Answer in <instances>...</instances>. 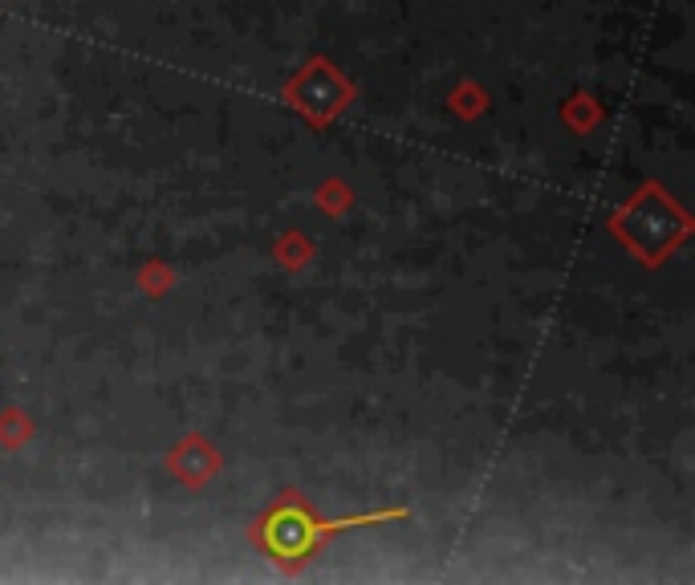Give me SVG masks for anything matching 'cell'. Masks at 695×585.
I'll return each mask as SVG.
<instances>
[{"label":"cell","mask_w":695,"mask_h":585,"mask_svg":"<svg viewBox=\"0 0 695 585\" xmlns=\"http://www.w3.org/2000/svg\"><path fill=\"white\" fill-rule=\"evenodd\" d=\"M387 516H399V512H382V516H358V521H317L314 512L297 504V500H285L281 509H273L261 524V541L273 557L281 561H297V557H309L329 533H338V529H350V524H375V521H387Z\"/></svg>","instance_id":"1"}]
</instances>
